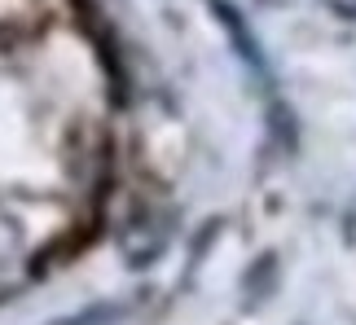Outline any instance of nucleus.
<instances>
[{
    "label": "nucleus",
    "mask_w": 356,
    "mask_h": 325,
    "mask_svg": "<svg viewBox=\"0 0 356 325\" xmlns=\"http://www.w3.org/2000/svg\"><path fill=\"white\" fill-rule=\"evenodd\" d=\"M13 251H18V228L0 220V264H5V260H9Z\"/></svg>",
    "instance_id": "f257e3e1"
}]
</instances>
